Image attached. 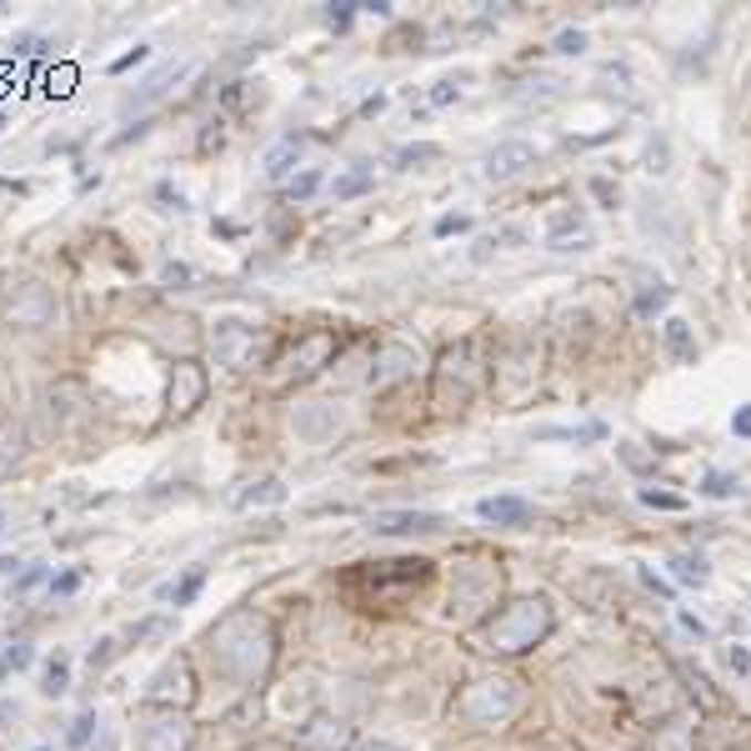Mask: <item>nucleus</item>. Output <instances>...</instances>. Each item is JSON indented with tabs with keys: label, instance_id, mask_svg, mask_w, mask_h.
Wrapping results in <instances>:
<instances>
[{
	"label": "nucleus",
	"instance_id": "f257e3e1",
	"mask_svg": "<svg viewBox=\"0 0 751 751\" xmlns=\"http://www.w3.org/2000/svg\"><path fill=\"white\" fill-rule=\"evenodd\" d=\"M206 641H210V661H216V671L226 681H236V687H256V681H266V671H271V661H276L271 621H266L261 611H250V606L226 611L216 626H210Z\"/></svg>",
	"mask_w": 751,
	"mask_h": 751
},
{
	"label": "nucleus",
	"instance_id": "ea45409f",
	"mask_svg": "<svg viewBox=\"0 0 751 751\" xmlns=\"http://www.w3.org/2000/svg\"><path fill=\"white\" fill-rule=\"evenodd\" d=\"M351 16H356V6H331V11H326V21H331L336 31H346V25H351Z\"/></svg>",
	"mask_w": 751,
	"mask_h": 751
},
{
	"label": "nucleus",
	"instance_id": "dca6fc26",
	"mask_svg": "<svg viewBox=\"0 0 751 751\" xmlns=\"http://www.w3.org/2000/svg\"><path fill=\"white\" fill-rule=\"evenodd\" d=\"M476 516H481V522H491V526H526V522H532V501H522V496H486V501H476Z\"/></svg>",
	"mask_w": 751,
	"mask_h": 751
},
{
	"label": "nucleus",
	"instance_id": "bb28decb",
	"mask_svg": "<svg viewBox=\"0 0 751 751\" xmlns=\"http://www.w3.org/2000/svg\"><path fill=\"white\" fill-rule=\"evenodd\" d=\"M316 186H321V171H301V176L286 181V196H291V200H306Z\"/></svg>",
	"mask_w": 751,
	"mask_h": 751
},
{
	"label": "nucleus",
	"instance_id": "473e14b6",
	"mask_svg": "<svg viewBox=\"0 0 751 751\" xmlns=\"http://www.w3.org/2000/svg\"><path fill=\"white\" fill-rule=\"evenodd\" d=\"M161 281H166L171 291H186V286H191V266H181V261H166V271H161Z\"/></svg>",
	"mask_w": 751,
	"mask_h": 751
},
{
	"label": "nucleus",
	"instance_id": "37998d69",
	"mask_svg": "<svg viewBox=\"0 0 751 751\" xmlns=\"http://www.w3.org/2000/svg\"><path fill=\"white\" fill-rule=\"evenodd\" d=\"M731 431H737V436H751V407H741L737 416H731Z\"/></svg>",
	"mask_w": 751,
	"mask_h": 751
},
{
	"label": "nucleus",
	"instance_id": "de8ad7c7",
	"mask_svg": "<svg viewBox=\"0 0 751 751\" xmlns=\"http://www.w3.org/2000/svg\"><path fill=\"white\" fill-rule=\"evenodd\" d=\"M351 751H401V747H387V741H361V747H351Z\"/></svg>",
	"mask_w": 751,
	"mask_h": 751
},
{
	"label": "nucleus",
	"instance_id": "4be33fe9",
	"mask_svg": "<svg viewBox=\"0 0 751 751\" xmlns=\"http://www.w3.org/2000/svg\"><path fill=\"white\" fill-rule=\"evenodd\" d=\"M31 657H35V651H31V647H25V641H11V647H6V651H0V681H6V677H11V671H21V667H31Z\"/></svg>",
	"mask_w": 751,
	"mask_h": 751
},
{
	"label": "nucleus",
	"instance_id": "c756f323",
	"mask_svg": "<svg viewBox=\"0 0 751 751\" xmlns=\"http://www.w3.org/2000/svg\"><path fill=\"white\" fill-rule=\"evenodd\" d=\"M641 501H647V506H661V512H681V506H687L681 496H671V491H651V486H641Z\"/></svg>",
	"mask_w": 751,
	"mask_h": 751
},
{
	"label": "nucleus",
	"instance_id": "ddd939ff",
	"mask_svg": "<svg viewBox=\"0 0 751 751\" xmlns=\"http://www.w3.org/2000/svg\"><path fill=\"white\" fill-rule=\"evenodd\" d=\"M51 311H55L51 291H45V286H35V281L16 286V296L6 301V316H11L16 326H45V321H51Z\"/></svg>",
	"mask_w": 751,
	"mask_h": 751
},
{
	"label": "nucleus",
	"instance_id": "b1692460",
	"mask_svg": "<svg viewBox=\"0 0 751 751\" xmlns=\"http://www.w3.org/2000/svg\"><path fill=\"white\" fill-rule=\"evenodd\" d=\"M667 346L677 361H691V356H697V346H691V336H687V321H667Z\"/></svg>",
	"mask_w": 751,
	"mask_h": 751
},
{
	"label": "nucleus",
	"instance_id": "9b49d317",
	"mask_svg": "<svg viewBox=\"0 0 751 751\" xmlns=\"http://www.w3.org/2000/svg\"><path fill=\"white\" fill-rule=\"evenodd\" d=\"M296 747H306V751H346L351 747V727H346L341 717L316 711V717H306L301 727H296Z\"/></svg>",
	"mask_w": 751,
	"mask_h": 751
},
{
	"label": "nucleus",
	"instance_id": "f704fd0d",
	"mask_svg": "<svg viewBox=\"0 0 751 751\" xmlns=\"http://www.w3.org/2000/svg\"><path fill=\"white\" fill-rule=\"evenodd\" d=\"M667 301H671V291H667V286H657V291H647V296L637 301V311H641V316H651V311H661Z\"/></svg>",
	"mask_w": 751,
	"mask_h": 751
},
{
	"label": "nucleus",
	"instance_id": "a211bd4d",
	"mask_svg": "<svg viewBox=\"0 0 751 751\" xmlns=\"http://www.w3.org/2000/svg\"><path fill=\"white\" fill-rule=\"evenodd\" d=\"M296 161H301V141H296V136H286L281 146H271V151H266V176H271V181H286V176H291V166H296Z\"/></svg>",
	"mask_w": 751,
	"mask_h": 751
},
{
	"label": "nucleus",
	"instance_id": "a19ab883",
	"mask_svg": "<svg viewBox=\"0 0 751 751\" xmlns=\"http://www.w3.org/2000/svg\"><path fill=\"white\" fill-rule=\"evenodd\" d=\"M41 576H45V566H25V572L16 576V591H31V586L41 582Z\"/></svg>",
	"mask_w": 751,
	"mask_h": 751
},
{
	"label": "nucleus",
	"instance_id": "423d86ee",
	"mask_svg": "<svg viewBox=\"0 0 751 751\" xmlns=\"http://www.w3.org/2000/svg\"><path fill=\"white\" fill-rule=\"evenodd\" d=\"M191 717L176 707H146L141 711V751H191Z\"/></svg>",
	"mask_w": 751,
	"mask_h": 751
},
{
	"label": "nucleus",
	"instance_id": "412c9836",
	"mask_svg": "<svg viewBox=\"0 0 751 751\" xmlns=\"http://www.w3.org/2000/svg\"><path fill=\"white\" fill-rule=\"evenodd\" d=\"M65 687H71V657H51V667H45V697H61Z\"/></svg>",
	"mask_w": 751,
	"mask_h": 751
},
{
	"label": "nucleus",
	"instance_id": "c9c22d12",
	"mask_svg": "<svg viewBox=\"0 0 751 751\" xmlns=\"http://www.w3.org/2000/svg\"><path fill=\"white\" fill-rule=\"evenodd\" d=\"M436 156H441L436 146H407V151H401V166H416V161H436Z\"/></svg>",
	"mask_w": 751,
	"mask_h": 751
},
{
	"label": "nucleus",
	"instance_id": "9d476101",
	"mask_svg": "<svg viewBox=\"0 0 751 751\" xmlns=\"http://www.w3.org/2000/svg\"><path fill=\"white\" fill-rule=\"evenodd\" d=\"M206 387H210L206 366L200 361H176L171 366V411H176V416L196 411L200 401H206Z\"/></svg>",
	"mask_w": 751,
	"mask_h": 751
},
{
	"label": "nucleus",
	"instance_id": "f3484780",
	"mask_svg": "<svg viewBox=\"0 0 751 751\" xmlns=\"http://www.w3.org/2000/svg\"><path fill=\"white\" fill-rule=\"evenodd\" d=\"M331 351H336V341L326 331H316V336H306L301 346H296V356H291V375H311L316 366H326L331 361Z\"/></svg>",
	"mask_w": 751,
	"mask_h": 751
},
{
	"label": "nucleus",
	"instance_id": "c03bdc74",
	"mask_svg": "<svg viewBox=\"0 0 751 751\" xmlns=\"http://www.w3.org/2000/svg\"><path fill=\"white\" fill-rule=\"evenodd\" d=\"M641 582H647V586H651V591L671 596V586H667V582H661V576H657V572H651V566H641Z\"/></svg>",
	"mask_w": 751,
	"mask_h": 751
},
{
	"label": "nucleus",
	"instance_id": "e433bc0d",
	"mask_svg": "<svg viewBox=\"0 0 751 751\" xmlns=\"http://www.w3.org/2000/svg\"><path fill=\"white\" fill-rule=\"evenodd\" d=\"M75 586H81V572H61V576H51V591H55V596H71Z\"/></svg>",
	"mask_w": 751,
	"mask_h": 751
},
{
	"label": "nucleus",
	"instance_id": "8fccbe9b",
	"mask_svg": "<svg viewBox=\"0 0 751 751\" xmlns=\"http://www.w3.org/2000/svg\"><path fill=\"white\" fill-rule=\"evenodd\" d=\"M101 751H115V741H111V737H105V741H101Z\"/></svg>",
	"mask_w": 751,
	"mask_h": 751
},
{
	"label": "nucleus",
	"instance_id": "a878e982",
	"mask_svg": "<svg viewBox=\"0 0 751 751\" xmlns=\"http://www.w3.org/2000/svg\"><path fill=\"white\" fill-rule=\"evenodd\" d=\"M256 501H286L281 481H256L250 491H240V506H256Z\"/></svg>",
	"mask_w": 751,
	"mask_h": 751
},
{
	"label": "nucleus",
	"instance_id": "3c124183",
	"mask_svg": "<svg viewBox=\"0 0 751 751\" xmlns=\"http://www.w3.org/2000/svg\"><path fill=\"white\" fill-rule=\"evenodd\" d=\"M0 536H6V512H0Z\"/></svg>",
	"mask_w": 751,
	"mask_h": 751
},
{
	"label": "nucleus",
	"instance_id": "72a5a7b5",
	"mask_svg": "<svg viewBox=\"0 0 751 751\" xmlns=\"http://www.w3.org/2000/svg\"><path fill=\"white\" fill-rule=\"evenodd\" d=\"M556 51H562V55H582L586 51V31H562V35H556Z\"/></svg>",
	"mask_w": 751,
	"mask_h": 751
},
{
	"label": "nucleus",
	"instance_id": "39448f33",
	"mask_svg": "<svg viewBox=\"0 0 751 751\" xmlns=\"http://www.w3.org/2000/svg\"><path fill=\"white\" fill-rule=\"evenodd\" d=\"M496 586H501V576L491 572V566L461 562L456 566V582H451V616H461V621L481 616L491 606V596H496Z\"/></svg>",
	"mask_w": 751,
	"mask_h": 751
},
{
	"label": "nucleus",
	"instance_id": "1a4fd4ad",
	"mask_svg": "<svg viewBox=\"0 0 751 751\" xmlns=\"http://www.w3.org/2000/svg\"><path fill=\"white\" fill-rule=\"evenodd\" d=\"M416 366H421V346H411V341H387L381 351H375V361H371V387H375V391L397 387V381L416 375Z\"/></svg>",
	"mask_w": 751,
	"mask_h": 751
},
{
	"label": "nucleus",
	"instance_id": "58836bf2",
	"mask_svg": "<svg viewBox=\"0 0 751 751\" xmlns=\"http://www.w3.org/2000/svg\"><path fill=\"white\" fill-rule=\"evenodd\" d=\"M451 230H471V216H441L436 220V236H451Z\"/></svg>",
	"mask_w": 751,
	"mask_h": 751
},
{
	"label": "nucleus",
	"instance_id": "603ef678",
	"mask_svg": "<svg viewBox=\"0 0 751 751\" xmlns=\"http://www.w3.org/2000/svg\"><path fill=\"white\" fill-rule=\"evenodd\" d=\"M0 131H6V115H0Z\"/></svg>",
	"mask_w": 751,
	"mask_h": 751
},
{
	"label": "nucleus",
	"instance_id": "cd10ccee",
	"mask_svg": "<svg viewBox=\"0 0 751 751\" xmlns=\"http://www.w3.org/2000/svg\"><path fill=\"white\" fill-rule=\"evenodd\" d=\"M200 582H206V572L196 566V572H191L181 586H171V601H176V606H191V601H196V591H200Z\"/></svg>",
	"mask_w": 751,
	"mask_h": 751
},
{
	"label": "nucleus",
	"instance_id": "4c0bfd02",
	"mask_svg": "<svg viewBox=\"0 0 751 751\" xmlns=\"http://www.w3.org/2000/svg\"><path fill=\"white\" fill-rule=\"evenodd\" d=\"M461 95V85L456 81H436V91H431V105H451Z\"/></svg>",
	"mask_w": 751,
	"mask_h": 751
},
{
	"label": "nucleus",
	"instance_id": "49530a36",
	"mask_svg": "<svg viewBox=\"0 0 751 751\" xmlns=\"http://www.w3.org/2000/svg\"><path fill=\"white\" fill-rule=\"evenodd\" d=\"M681 626H687V631H697V637H707V626H701L691 611H681Z\"/></svg>",
	"mask_w": 751,
	"mask_h": 751
},
{
	"label": "nucleus",
	"instance_id": "09e8293b",
	"mask_svg": "<svg viewBox=\"0 0 751 751\" xmlns=\"http://www.w3.org/2000/svg\"><path fill=\"white\" fill-rule=\"evenodd\" d=\"M16 566H21L16 556H0V576H16Z\"/></svg>",
	"mask_w": 751,
	"mask_h": 751
},
{
	"label": "nucleus",
	"instance_id": "7c9ffc66",
	"mask_svg": "<svg viewBox=\"0 0 751 751\" xmlns=\"http://www.w3.org/2000/svg\"><path fill=\"white\" fill-rule=\"evenodd\" d=\"M91 731H95V711H81V717H75V721H71V747H75V751H81V747H85V741H91Z\"/></svg>",
	"mask_w": 751,
	"mask_h": 751
},
{
	"label": "nucleus",
	"instance_id": "79ce46f5",
	"mask_svg": "<svg viewBox=\"0 0 751 751\" xmlns=\"http://www.w3.org/2000/svg\"><path fill=\"white\" fill-rule=\"evenodd\" d=\"M16 51H21V55H45V41H41V35H21V41H16Z\"/></svg>",
	"mask_w": 751,
	"mask_h": 751
},
{
	"label": "nucleus",
	"instance_id": "5701e85b",
	"mask_svg": "<svg viewBox=\"0 0 751 751\" xmlns=\"http://www.w3.org/2000/svg\"><path fill=\"white\" fill-rule=\"evenodd\" d=\"M657 751H691V727L671 721V727L657 731Z\"/></svg>",
	"mask_w": 751,
	"mask_h": 751
},
{
	"label": "nucleus",
	"instance_id": "6e6552de",
	"mask_svg": "<svg viewBox=\"0 0 751 751\" xmlns=\"http://www.w3.org/2000/svg\"><path fill=\"white\" fill-rule=\"evenodd\" d=\"M146 697H151V707H176V711H186V701L196 697V687H191V661L181 657H166V667L156 671V677L146 681Z\"/></svg>",
	"mask_w": 751,
	"mask_h": 751
},
{
	"label": "nucleus",
	"instance_id": "c85d7f7f",
	"mask_svg": "<svg viewBox=\"0 0 751 751\" xmlns=\"http://www.w3.org/2000/svg\"><path fill=\"white\" fill-rule=\"evenodd\" d=\"M701 491H707V496H737L741 481H737V476H721V471H711L707 486H701Z\"/></svg>",
	"mask_w": 751,
	"mask_h": 751
},
{
	"label": "nucleus",
	"instance_id": "a18cd8bd",
	"mask_svg": "<svg viewBox=\"0 0 751 751\" xmlns=\"http://www.w3.org/2000/svg\"><path fill=\"white\" fill-rule=\"evenodd\" d=\"M727 661H731V667H737V671H747V667H751V657H747V651H741V647H731V651H727Z\"/></svg>",
	"mask_w": 751,
	"mask_h": 751
},
{
	"label": "nucleus",
	"instance_id": "f8f14e48",
	"mask_svg": "<svg viewBox=\"0 0 751 751\" xmlns=\"http://www.w3.org/2000/svg\"><path fill=\"white\" fill-rule=\"evenodd\" d=\"M526 166H536V146L532 141H501L496 151L481 156V176L486 181H516Z\"/></svg>",
	"mask_w": 751,
	"mask_h": 751
},
{
	"label": "nucleus",
	"instance_id": "2f4dec72",
	"mask_svg": "<svg viewBox=\"0 0 751 751\" xmlns=\"http://www.w3.org/2000/svg\"><path fill=\"white\" fill-rule=\"evenodd\" d=\"M141 61H151V45H136V51L115 55V61H111V75H125V71H131V65H141Z\"/></svg>",
	"mask_w": 751,
	"mask_h": 751
},
{
	"label": "nucleus",
	"instance_id": "20e7f679",
	"mask_svg": "<svg viewBox=\"0 0 751 751\" xmlns=\"http://www.w3.org/2000/svg\"><path fill=\"white\" fill-rule=\"evenodd\" d=\"M486 351H481L476 336H461L456 346H451L446 356H441L436 366V397L446 401V407H466V401H476V391L486 387Z\"/></svg>",
	"mask_w": 751,
	"mask_h": 751
},
{
	"label": "nucleus",
	"instance_id": "6ab92c4d",
	"mask_svg": "<svg viewBox=\"0 0 751 751\" xmlns=\"http://www.w3.org/2000/svg\"><path fill=\"white\" fill-rule=\"evenodd\" d=\"M21 456H25V431L0 416V471H11Z\"/></svg>",
	"mask_w": 751,
	"mask_h": 751
},
{
	"label": "nucleus",
	"instance_id": "7ed1b4c3",
	"mask_svg": "<svg viewBox=\"0 0 751 751\" xmlns=\"http://www.w3.org/2000/svg\"><path fill=\"white\" fill-rule=\"evenodd\" d=\"M526 707V687L516 677H476L456 697V717L471 727H506Z\"/></svg>",
	"mask_w": 751,
	"mask_h": 751
},
{
	"label": "nucleus",
	"instance_id": "2eb2a0df",
	"mask_svg": "<svg viewBox=\"0 0 751 751\" xmlns=\"http://www.w3.org/2000/svg\"><path fill=\"white\" fill-rule=\"evenodd\" d=\"M546 246L562 250V256H572V250H591V226H586L576 210H562V216L552 220V230H546Z\"/></svg>",
	"mask_w": 751,
	"mask_h": 751
},
{
	"label": "nucleus",
	"instance_id": "0eeeda50",
	"mask_svg": "<svg viewBox=\"0 0 751 751\" xmlns=\"http://www.w3.org/2000/svg\"><path fill=\"white\" fill-rule=\"evenodd\" d=\"M210 346H216V361L226 366V371H250V366L266 356V346L256 341V331H250L246 321H216Z\"/></svg>",
	"mask_w": 751,
	"mask_h": 751
},
{
	"label": "nucleus",
	"instance_id": "4468645a",
	"mask_svg": "<svg viewBox=\"0 0 751 751\" xmlns=\"http://www.w3.org/2000/svg\"><path fill=\"white\" fill-rule=\"evenodd\" d=\"M446 526V516L436 512H375L371 516V532L381 536H431Z\"/></svg>",
	"mask_w": 751,
	"mask_h": 751
},
{
	"label": "nucleus",
	"instance_id": "393cba45",
	"mask_svg": "<svg viewBox=\"0 0 751 751\" xmlns=\"http://www.w3.org/2000/svg\"><path fill=\"white\" fill-rule=\"evenodd\" d=\"M671 566H677V582H687V586H707V576H711L701 556H677Z\"/></svg>",
	"mask_w": 751,
	"mask_h": 751
},
{
	"label": "nucleus",
	"instance_id": "aec40b11",
	"mask_svg": "<svg viewBox=\"0 0 751 751\" xmlns=\"http://www.w3.org/2000/svg\"><path fill=\"white\" fill-rule=\"evenodd\" d=\"M375 186V176H371V166H356V171H346V176H336V200H351V196H366V191Z\"/></svg>",
	"mask_w": 751,
	"mask_h": 751
},
{
	"label": "nucleus",
	"instance_id": "f03ea898",
	"mask_svg": "<svg viewBox=\"0 0 751 751\" xmlns=\"http://www.w3.org/2000/svg\"><path fill=\"white\" fill-rule=\"evenodd\" d=\"M546 631H552V601H546V596H522V601H512L506 611L491 616L481 637H486V651L522 657V651H532Z\"/></svg>",
	"mask_w": 751,
	"mask_h": 751
},
{
	"label": "nucleus",
	"instance_id": "864d4df0",
	"mask_svg": "<svg viewBox=\"0 0 751 751\" xmlns=\"http://www.w3.org/2000/svg\"><path fill=\"white\" fill-rule=\"evenodd\" d=\"M35 751H51V747H35Z\"/></svg>",
	"mask_w": 751,
	"mask_h": 751
}]
</instances>
